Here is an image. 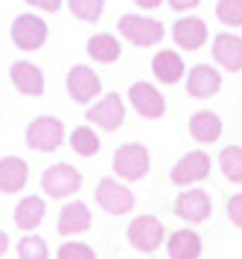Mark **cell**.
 Listing matches in <instances>:
<instances>
[{
	"mask_svg": "<svg viewBox=\"0 0 242 259\" xmlns=\"http://www.w3.org/2000/svg\"><path fill=\"white\" fill-rule=\"evenodd\" d=\"M117 29L134 47H155L166 35V26L158 18H146V15H120Z\"/></svg>",
	"mask_w": 242,
	"mask_h": 259,
	"instance_id": "1",
	"label": "cell"
},
{
	"mask_svg": "<svg viewBox=\"0 0 242 259\" xmlns=\"http://www.w3.org/2000/svg\"><path fill=\"white\" fill-rule=\"evenodd\" d=\"M111 163H114V172L123 178V181L134 184V181H143V178L149 175L152 157H149V149H146V146H140V143H126V146H120L114 152Z\"/></svg>",
	"mask_w": 242,
	"mask_h": 259,
	"instance_id": "2",
	"label": "cell"
},
{
	"mask_svg": "<svg viewBox=\"0 0 242 259\" xmlns=\"http://www.w3.org/2000/svg\"><path fill=\"white\" fill-rule=\"evenodd\" d=\"M12 44L23 53H32V50H41L47 44V35H50V29H47V21L41 15H32V12H23L18 15L15 21H12Z\"/></svg>",
	"mask_w": 242,
	"mask_h": 259,
	"instance_id": "3",
	"label": "cell"
},
{
	"mask_svg": "<svg viewBox=\"0 0 242 259\" xmlns=\"http://www.w3.org/2000/svg\"><path fill=\"white\" fill-rule=\"evenodd\" d=\"M82 187V172L70 163H53L41 172V189L47 198H67Z\"/></svg>",
	"mask_w": 242,
	"mask_h": 259,
	"instance_id": "4",
	"label": "cell"
},
{
	"mask_svg": "<svg viewBox=\"0 0 242 259\" xmlns=\"http://www.w3.org/2000/svg\"><path fill=\"white\" fill-rule=\"evenodd\" d=\"M64 140V125L58 117L41 114L26 125V146L32 152H56Z\"/></svg>",
	"mask_w": 242,
	"mask_h": 259,
	"instance_id": "5",
	"label": "cell"
},
{
	"mask_svg": "<svg viewBox=\"0 0 242 259\" xmlns=\"http://www.w3.org/2000/svg\"><path fill=\"white\" fill-rule=\"evenodd\" d=\"M126 236H128V245L134 247V250L155 253V250L163 245L166 230H163L161 219H155V215H134L131 224H128Z\"/></svg>",
	"mask_w": 242,
	"mask_h": 259,
	"instance_id": "6",
	"label": "cell"
},
{
	"mask_svg": "<svg viewBox=\"0 0 242 259\" xmlns=\"http://www.w3.org/2000/svg\"><path fill=\"white\" fill-rule=\"evenodd\" d=\"M93 198L111 215H126V212L134 210V192L126 184H120L117 178H102L93 189Z\"/></svg>",
	"mask_w": 242,
	"mask_h": 259,
	"instance_id": "7",
	"label": "cell"
},
{
	"mask_svg": "<svg viewBox=\"0 0 242 259\" xmlns=\"http://www.w3.org/2000/svg\"><path fill=\"white\" fill-rule=\"evenodd\" d=\"M85 119L102 131H117L126 122V102H123V96L117 91L105 94L102 99H96V105H91L85 111Z\"/></svg>",
	"mask_w": 242,
	"mask_h": 259,
	"instance_id": "8",
	"label": "cell"
},
{
	"mask_svg": "<svg viewBox=\"0 0 242 259\" xmlns=\"http://www.w3.org/2000/svg\"><path fill=\"white\" fill-rule=\"evenodd\" d=\"M67 94L73 102L88 105L91 99H96V96L102 94V79L88 64H73L67 70Z\"/></svg>",
	"mask_w": 242,
	"mask_h": 259,
	"instance_id": "9",
	"label": "cell"
},
{
	"mask_svg": "<svg viewBox=\"0 0 242 259\" xmlns=\"http://www.w3.org/2000/svg\"><path fill=\"white\" fill-rule=\"evenodd\" d=\"M208 175H210V154L201 152V149H193V152H187L172 166L169 181H172L175 187H193L198 181H204Z\"/></svg>",
	"mask_w": 242,
	"mask_h": 259,
	"instance_id": "10",
	"label": "cell"
},
{
	"mask_svg": "<svg viewBox=\"0 0 242 259\" xmlns=\"http://www.w3.org/2000/svg\"><path fill=\"white\" fill-rule=\"evenodd\" d=\"M126 99L143 119H161L166 114V99L152 82H134L128 88Z\"/></svg>",
	"mask_w": 242,
	"mask_h": 259,
	"instance_id": "11",
	"label": "cell"
},
{
	"mask_svg": "<svg viewBox=\"0 0 242 259\" xmlns=\"http://www.w3.org/2000/svg\"><path fill=\"white\" fill-rule=\"evenodd\" d=\"M175 215L181 219V222L187 224H201L210 219V212H213V201H210V195L204 192V189H187V192H181L178 198H175L172 204Z\"/></svg>",
	"mask_w": 242,
	"mask_h": 259,
	"instance_id": "12",
	"label": "cell"
},
{
	"mask_svg": "<svg viewBox=\"0 0 242 259\" xmlns=\"http://www.w3.org/2000/svg\"><path fill=\"white\" fill-rule=\"evenodd\" d=\"M219 91H222V73L213 64H196V67H190L187 94L193 96V99H210Z\"/></svg>",
	"mask_w": 242,
	"mask_h": 259,
	"instance_id": "13",
	"label": "cell"
},
{
	"mask_svg": "<svg viewBox=\"0 0 242 259\" xmlns=\"http://www.w3.org/2000/svg\"><path fill=\"white\" fill-rule=\"evenodd\" d=\"M9 79L12 84H15V91L23 96H41L44 94V73H41V67L38 64H32V61H15L9 67Z\"/></svg>",
	"mask_w": 242,
	"mask_h": 259,
	"instance_id": "14",
	"label": "cell"
},
{
	"mask_svg": "<svg viewBox=\"0 0 242 259\" xmlns=\"http://www.w3.org/2000/svg\"><path fill=\"white\" fill-rule=\"evenodd\" d=\"M172 41L181 50H201L204 41H208V24L201 18H196V15L178 18L172 24Z\"/></svg>",
	"mask_w": 242,
	"mask_h": 259,
	"instance_id": "15",
	"label": "cell"
},
{
	"mask_svg": "<svg viewBox=\"0 0 242 259\" xmlns=\"http://www.w3.org/2000/svg\"><path fill=\"white\" fill-rule=\"evenodd\" d=\"M213 61L228 73L242 70V38L233 32H219L213 38Z\"/></svg>",
	"mask_w": 242,
	"mask_h": 259,
	"instance_id": "16",
	"label": "cell"
},
{
	"mask_svg": "<svg viewBox=\"0 0 242 259\" xmlns=\"http://www.w3.org/2000/svg\"><path fill=\"white\" fill-rule=\"evenodd\" d=\"M29 181V166L23 157L9 154V157H0V192L3 195H15L21 192Z\"/></svg>",
	"mask_w": 242,
	"mask_h": 259,
	"instance_id": "17",
	"label": "cell"
},
{
	"mask_svg": "<svg viewBox=\"0 0 242 259\" xmlns=\"http://www.w3.org/2000/svg\"><path fill=\"white\" fill-rule=\"evenodd\" d=\"M91 227V210L85 201H70L61 207L58 212V236H76V233H85Z\"/></svg>",
	"mask_w": 242,
	"mask_h": 259,
	"instance_id": "18",
	"label": "cell"
},
{
	"mask_svg": "<svg viewBox=\"0 0 242 259\" xmlns=\"http://www.w3.org/2000/svg\"><path fill=\"white\" fill-rule=\"evenodd\" d=\"M166 250H169V259H198L204 245H201V236L196 230L181 227L166 239Z\"/></svg>",
	"mask_w": 242,
	"mask_h": 259,
	"instance_id": "19",
	"label": "cell"
},
{
	"mask_svg": "<svg viewBox=\"0 0 242 259\" xmlns=\"http://www.w3.org/2000/svg\"><path fill=\"white\" fill-rule=\"evenodd\" d=\"M152 76L161 84H178L184 76V59L172 50H161L152 59Z\"/></svg>",
	"mask_w": 242,
	"mask_h": 259,
	"instance_id": "20",
	"label": "cell"
},
{
	"mask_svg": "<svg viewBox=\"0 0 242 259\" xmlns=\"http://www.w3.org/2000/svg\"><path fill=\"white\" fill-rule=\"evenodd\" d=\"M190 137L201 146L208 143H216L222 137V117L213 114V111H196L190 117Z\"/></svg>",
	"mask_w": 242,
	"mask_h": 259,
	"instance_id": "21",
	"label": "cell"
},
{
	"mask_svg": "<svg viewBox=\"0 0 242 259\" xmlns=\"http://www.w3.org/2000/svg\"><path fill=\"white\" fill-rule=\"evenodd\" d=\"M47 215V204L41 195H26V198L18 201V207H15V224L21 227L23 233L26 230H35L38 224L44 222Z\"/></svg>",
	"mask_w": 242,
	"mask_h": 259,
	"instance_id": "22",
	"label": "cell"
},
{
	"mask_svg": "<svg viewBox=\"0 0 242 259\" xmlns=\"http://www.w3.org/2000/svg\"><path fill=\"white\" fill-rule=\"evenodd\" d=\"M120 53H123V47L111 32H99V35L88 38V56L99 64H114L120 59Z\"/></svg>",
	"mask_w": 242,
	"mask_h": 259,
	"instance_id": "23",
	"label": "cell"
},
{
	"mask_svg": "<svg viewBox=\"0 0 242 259\" xmlns=\"http://www.w3.org/2000/svg\"><path fill=\"white\" fill-rule=\"evenodd\" d=\"M99 137H96V131L91 125H79V128H73L70 134V149L82 157H93V154H99Z\"/></svg>",
	"mask_w": 242,
	"mask_h": 259,
	"instance_id": "24",
	"label": "cell"
},
{
	"mask_svg": "<svg viewBox=\"0 0 242 259\" xmlns=\"http://www.w3.org/2000/svg\"><path fill=\"white\" fill-rule=\"evenodd\" d=\"M219 169L231 184H242V146H225L219 152Z\"/></svg>",
	"mask_w": 242,
	"mask_h": 259,
	"instance_id": "25",
	"label": "cell"
},
{
	"mask_svg": "<svg viewBox=\"0 0 242 259\" xmlns=\"http://www.w3.org/2000/svg\"><path fill=\"white\" fill-rule=\"evenodd\" d=\"M67 9L76 21H85V24H96L102 18L105 0H67Z\"/></svg>",
	"mask_w": 242,
	"mask_h": 259,
	"instance_id": "26",
	"label": "cell"
},
{
	"mask_svg": "<svg viewBox=\"0 0 242 259\" xmlns=\"http://www.w3.org/2000/svg\"><path fill=\"white\" fill-rule=\"evenodd\" d=\"M50 256V245L44 236H23L18 242V259H47Z\"/></svg>",
	"mask_w": 242,
	"mask_h": 259,
	"instance_id": "27",
	"label": "cell"
},
{
	"mask_svg": "<svg viewBox=\"0 0 242 259\" xmlns=\"http://www.w3.org/2000/svg\"><path fill=\"white\" fill-rule=\"evenodd\" d=\"M216 18L225 26H242V0H219L216 3Z\"/></svg>",
	"mask_w": 242,
	"mask_h": 259,
	"instance_id": "28",
	"label": "cell"
},
{
	"mask_svg": "<svg viewBox=\"0 0 242 259\" xmlns=\"http://www.w3.org/2000/svg\"><path fill=\"white\" fill-rule=\"evenodd\" d=\"M56 259H96V250L85 242H64L56 250Z\"/></svg>",
	"mask_w": 242,
	"mask_h": 259,
	"instance_id": "29",
	"label": "cell"
},
{
	"mask_svg": "<svg viewBox=\"0 0 242 259\" xmlns=\"http://www.w3.org/2000/svg\"><path fill=\"white\" fill-rule=\"evenodd\" d=\"M225 212H228V219H231L233 227H239V230H242V192H233L231 198H228Z\"/></svg>",
	"mask_w": 242,
	"mask_h": 259,
	"instance_id": "30",
	"label": "cell"
},
{
	"mask_svg": "<svg viewBox=\"0 0 242 259\" xmlns=\"http://www.w3.org/2000/svg\"><path fill=\"white\" fill-rule=\"evenodd\" d=\"M26 6H35V9H41V12H58L61 9V0H23Z\"/></svg>",
	"mask_w": 242,
	"mask_h": 259,
	"instance_id": "31",
	"label": "cell"
},
{
	"mask_svg": "<svg viewBox=\"0 0 242 259\" xmlns=\"http://www.w3.org/2000/svg\"><path fill=\"white\" fill-rule=\"evenodd\" d=\"M201 0H169V6H172L175 12H190V9H196Z\"/></svg>",
	"mask_w": 242,
	"mask_h": 259,
	"instance_id": "32",
	"label": "cell"
},
{
	"mask_svg": "<svg viewBox=\"0 0 242 259\" xmlns=\"http://www.w3.org/2000/svg\"><path fill=\"white\" fill-rule=\"evenodd\" d=\"M161 3H163V0H134V6H140L143 12H146V9H158Z\"/></svg>",
	"mask_w": 242,
	"mask_h": 259,
	"instance_id": "33",
	"label": "cell"
},
{
	"mask_svg": "<svg viewBox=\"0 0 242 259\" xmlns=\"http://www.w3.org/2000/svg\"><path fill=\"white\" fill-rule=\"evenodd\" d=\"M6 250H9V236H6V230H0V259H3Z\"/></svg>",
	"mask_w": 242,
	"mask_h": 259,
	"instance_id": "34",
	"label": "cell"
}]
</instances>
